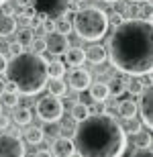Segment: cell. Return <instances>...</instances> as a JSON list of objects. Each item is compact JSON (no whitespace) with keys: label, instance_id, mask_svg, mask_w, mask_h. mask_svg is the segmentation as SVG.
Returning <instances> with one entry per match:
<instances>
[{"label":"cell","instance_id":"6da1fadb","mask_svg":"<svg viewBox=\"0 0 153 157\" xmlns=\"http://www.w3.org/2000/svg\"><path fill=\"white\" fill-rule=\"evenodd\" d=\"M153 27L145 18H124L108 37L106 57L127 76H149L153 65Z\"/></svg>","mask_w":153,"mask_h":157},{"label":"cell","instance_id":"7a4b0ae2","mask_svg":"<svg viewBox=\"0 0 153 157\" xmlns=\"http://www.w3.org/2000/svg\"><path fill=\"white\" fill-rule=\"evenodd\" d=\"M71 141L80 157H123L127 151L124 127L108 112L78 122Z\"/></svg>","mask_w":153,"mask_h":157},{"label":"cell","instance_id":"3957f363","mask_svg":"<svg viewBox=\"0 0 153 157\" xmlns=\"http://www.w3.org/2000/svg\"><path fill=\"white\" fill-rule=\"evenodd\" d=\"M6 78L17 86L18 94L23 96H35L45 90L49 76H47V59L33 51H21L6 65Z\"/></svg>","mask_w":153,"mask_h":157},{"label":"cell","instance_id":"277c9868","mask_svg":"<svg viewBox=\"0 0 153 157\" xmlns=\"http://www.w3.org/2000/svg\"><path fill=\"white\" fill-rule=\"evenodd\" d=\"M108 12H104L98 6H86V8H78L74 12V21H71V29L76 31V35L84 41H92L96 43L98 39L108 33Z\"/></svg>","mask_w":153,"mask_h":157},{"label":"cell","instance_id":"5b68a950","mask_svg":"<svg viewBox=\"0 0 153 157\" xmlns=\"http://www.w3.org/2000/svg\"><path fill=\"white\" fill-rule=\"evenodd\" d=\"M35 112L37 117L41 118L43 122H59L63 117V102L57 96H51V94H45L37 100L35 104Z\"/></svg>","mask_w":153,"mask_h":157},{"label":"cell","instance_id":"8992f818","mask_svg":"<svg viewBox=\"0 0 153 157\" xmlns=\"http://www.w3.org/2000/svg\"><path fill=\"white\" fill-rule=\"evenodd\" d=\"M27 147L18 135L2 133L0 135V157H25Z\"/></svg>","mask_w":153,"mask_h":157},{"label":"cell","instance_id":"52a82bcc","mask_svg":"<svg viewBox=\"0 0 153 157\" xmlns=\"http://www.w3.org/2000/svg\"><path fill=\"white\" fill-rule=\"evenodd\" d=\"M137 114L141 117V122H143L145 128L153 127V92H151V88H145V90L139 94Z\"/></svg>","mask_w":153,"mask_h":157},{"label":"cell","instance_id":"ba28073f","mask_svg":"<svg viewBox=\"0 0 153 157\" xmlns=\"http://www.w3.org/2000/svg\"><path fill=\"white\" fill-rule=\"evenodd\" d=\"M45 45H47V51L51 53V55L59 57V55H63V53L70 49V39H67V35H61L57 31H53V33H47Z\"/></svg>","mask_w":153,"mask_h":157},{"label":"cell","instance_id":"9c48e42d","mask_svg":"<svg viewBox=\"0 0 153 157\" xmlns=\"http://www.w3.org/2000/svg\"><path fill=\"white\" fill-rule=\"evenodd\" d=\"M67 82H70V88L76 90V92H84L88 90L90 84H92V74L84 67H74L67 76Z\"/></svg>","mask_w":153,"mask_h":157},{"label":"cell","instance_id":"30bf717a","mask_svg":"<svg viewBox=\"0 0 153 157\" xmlns=\"http://www.w3.org/2000/svg\"><path fill=\"white\" fill-rule=\"evenodd\" d=\"M74 153H76V147H74V141L70 137L61 135V137H57L53 141V145H51L53 157H74Z\"/></svg>","mask_w":153,"mask_h":157},{"label":"cell","instance_id":"8fae6325","mask_svg":"<svg viewBox=\"0 0 153 157\" xmlns=\"http://www.w3.org/2000/svg\"><path fill=\"white\" fill-rule=\"evenodd\" d=\"M84 57H86V61H90V63H94V65L104 63L106 61V47L98 45V43H92L90 47H86Z\"/></svg>","mask_w":153,"mask_h":157},{"label":"cell","instance_id":"7c38bea8","mask_svg":"<svg viewBox=\"0 0 153 157\" xmlns=\"http://www.w3.org/2000/svg\"><path fill=\"white\" fill-rule=\"evenodd\" d=\"M17 18L12 12H0V37H10L12 33H17Z\"/></svg>","mask_w":153,"mask_h":157},{"label":"cell","instance_id":"4fadbf2b","mask_svg":"<svg viewBox=\"0 0 153 157\" xmlns=\"http://www.w3.org/2000/svg\"><path fill=\"white\" fill-rule=\"evenodd\" d=\"M90 98L94 100V102H100L104 104L106 100L110 98V92H108V86H106V82H94V84H90Z\"/></svg>","mask_w":153,"mask_h":157},{"label":"cell","instance_id":"5bb4252c","mask_svg":"<svg viewBox=\"0 0 153 157\" xmlns=\"http://www.w3.org/2000/svg\"><path fill=\"white\" fill-rule=\"evenodd\" d=\"M63 63L70 65V67H80V65L86 61V57H84V49H80V47H70L67 51L63 53Z\"/></svg>","mask_w":153,"mask_h":157},{"label":"cell","instance_id":"9a60e30c","mask_svg":"<svg viewBox=\"0 0 153 157\" xmlns=\"http://www.w3.org/2000/svg\"><path fill=\"white\" fill-rule=\"evenodd\" d=\"M12 121L17 122L18 127H29L31 121H33V110H31L29 106L14 108V112H12Z\"/></svg>","mask_w":153,"mask_h":157},{"label":"cell","instance_id":"2e32d148","mask_svg":"<svg viewBox=\"0 0 153 157\" xmlns=\"http://www.w3.org/2000/svg\"><path fill=\"white\" fill-rule=\"evenodd\" d=\"M118 114H120V118H124V121H133V118L137 117V102L135 100H123L120 104H118Z\"/></svg>","mask_w":153,"mask_h":157},{"label":"cell","instance_id":"e0dca14e","mask_svg":"<svg viewBox=\"0 0 153 157\" xmlns=\"http://www.w3.org/2000/svg\"><path fill=\"white\" fill-rule=\"evenodd\" d=\"M124 84H127V78H123V76H112L110 82H106L110 96H117V98H120V96L127 92V90H124Z\"/></svg>","mask_w":153,"mask_h":157},{"label":"cell","instance_id":"ac0fdd59","mask_svg":"<svg viewBox=\"0 0 153 157\" xmlns=\"http://www.w3.org/2000/svg\"><path fill=\"white\" fill-rule=\"evenodd\" d=\"M92 112H90V106L86 102H74L70 108V117L74 118L76 122H82L84 118H88Z\"/></svg>","mask_w":153,"mask_h":157},{"label":"cell","instance_id":"d6986e66","mask_svg":"<svg viewBox=\"0 0 153 157\" xmlns=\"http://www.w3.org/2000/svg\"><path fill=\"white\" fill-rule=\"evenodd\" d=\"M43 139H45V128L41 127H27V131H25V141L29 143V145H39V143H43Z\"/></svg>","mask_w":153,"mask_h":157},{"label":"cell","instance_id":"ffe728a7","mask_svg":"<svg viewBox=\"0 0 153 157\" xmlns=\"http://www.w3.org/2000/svg\"><path fill=\"white\" fill-rule=\"evenodd\" d=\"M45 88H47V92L51 94V96H65V92H67V82L63 80H51L49 78L47 84H45Z\"/></svg>","mask_w":153,"mask_h":157},{"label":"cell","instance_id":"44dd1931","mask_svg":"<svg viewBox=\"0 0 153 157\" xmlns=\"http://www.w3.org/2000/svg\"><path fill=\"white\" fill-rule=\"evenodd\" d=\"M47 76L51 80H63L65 76V63L63 61H47Z\"/></svg>","mask_w":153,"mask_h":157},{"label":"cell","instance_id":"7402d4cb","mask_svg":"<svg viewBox=\"0 0 153 157\" xmlns=\"http://www.w3.org/2000/svg\"><path fill=\"white\" fill-rule=\"evenodd\" d=\"M145 82L143 80H139V78H135V76H131V78H127V84H124V90L131 94V96H139V94L145 90Z\"/></svg>","mask_w":153,"mask_h":157},{"label":"cell","instance_id":"603a6c76","mask_svg":"<svg viewBox=\"0 0 153 157\" xmlns=\"http://www.w3.org/2000/svg\"><path fill=\"white\" fill-rule=\"evenodd\" d=\"M133 143L137 149H151V133L149 131H135Z\"/></svg>","mask_w":153,"mask_h":157},{"label":"cell","instance_id":"cb8c5ba5","mask_svg":"<svg viewBox=\"0 0 153 157\" xmlns=\"http://www.w3.org/2000/svg\"><path fill=\"white\" fill-rule=\"evenodd\" d=\"M0 104L6 106V108H17L18 102H21V94H10V92H4L2 96H0Z\"/></svg>","mask_w":153,"mask_h":157},{"label":"cell","instance_id":"d4e9b609","mask_svg":"<svg viewBox=\"0 0 153 157\" xmlns=\"http://www.w3.org/2000/svg\"><path fill=\"white\" fill-rule=\"evenodd\" d=\"M29 49L37 55H43L47 51V45H45V37H33V41L29 43Z\"/></svg>","mask_w":153,"mask_h":157},{"label":"cell","instance_id":"484cf974","mask_svg":"<svg viewBox=\"0 0 153 157\" xmlns=\"http://www.w3.org/2000/svg\"><path fill=\"white\" fill-rule=\"evenodd\" d=\"M55 31H57V33H61V35H67V33H71V21L67 17H61V18H57V21H55Z\"/></svg>","mask_w":153,"mask_h":157},{"label":"cell","instance_id":"4316f807","mask_svg":"<svg viewBox=\"0 0 153 157\" xmlns=\"http://www.w3.org/2000/svg\"><path fill=\"white\" fill-rule=\"evenodd\" d=\"M33 31L29 29V27H25V29H21V33H18V43H21V45L23 47H29V43L31 41H33Z\"/></svg>","mask_w":153,"mask_h":157},{"label":"cell","instance_id":"83f0119b","mask_svg":"<svg viewBox=\"0 0 153 157\" xmlns=\"http://www.w3.org/2000/svg\"><path fill=\"white\" fill-rule=\"evenodd\" d=\"M41 29L45 31V33H53V31H55V21H53V17H45L43 18Z\"/></svg>","mask_w":153,"mask_h":157},{"label":"cell","instance_id":"f1b7e54d","mask_svg":"<svg viewBox=\"0 0 153 157\" xmlns=\"http://www.w3.org/2000/svg\"><path fill=\"white\" fill-rule=\"evenodd\" d=\"M139 18L151 21V6H149V2H143V8L139 10Z\"/></svg>","mask_w":153,"mask_h":157},{"label":"cell","instance_id":"f546056e","mask_svg":"<svg viewBox=\"0 0 153 157\" xmlns=\"http://www.w3.org/2000/svg\"><path fill=\"white\" fill-rule=\"evenodd\" d=\"M123 21H124V14H123V12H112V14H108V23H112L114 27H117V25H120Z\"/></svg>","mask_w":153,"mask_h":157},{"label":"cell","instance_id":"4dcf8cb0","mask_svg":"<svg viewBox=\"0 0 153 157\" xmlns=\"http://www.w3.org/2000/svg\"><path fill=\"white\" fill-rule=\"evenodd\" d=\"M8 51H10V55L14 57V55H18V53L23 51V45H21L18 41H14V43H10V45H8Z\"/></svg>","mask_w":153,"mask_h":157},{"label":"cell","instance_id":"1f68e13d","mask_svg":"<svg viewBox=\"0 0 153 157\" xmlns=\"http://www.w3.org/2000/svg\"><path fill=\"white\" fill-rule=\"evenodd\" d=\"M131 157H153V155H151V149H135L131 153Z\"/></svg>","mask_w":153,"mask_h":157},{"label":"cell","instance_id":"d6a6232c","mask_svg":"<svg viewBox=\"0 0 153 157\" xmlns=\"http://www.w3.org/2000/svg\"><path fill=\"white\" fill-rule=\"evenodd\" d=\"M8 124H10V118L0 112V131H6V128H8Z\"/></svg>","mask_w":153,"mask_h":157},{"label":"cell","instance_id":"836d02e7","mask_svg":"<svg viewBox=\"0 0 153 157\" xmlns=\"http://www.w3.org/2000/svg\"><path fill=\"white\" fill-rule=\"evenodd\" d=\"M4 92H10V94H18V90H17V86H14L12 82H8V80H6V82H4Z\"/></svg>","mask_w":153,"mask_h":157},{"label":"cell","instance_id":"e575fe53","mask_svg":"<svg viewBox=\"0 0 153 157\" xmlns=\"http://www.w3.org/2000/svg\"><path fill=\"white\" fill-rule=\"evenodd\" d=\"M6 65H8V57H6L4 53H0V74L6 71Z\"/></svg>","mask_w":153,"mask_h":157},{"label":"cell","instance_id":"d590c367","mask_svg":"<svg viewBox=\"0 0 153 157\" xmlns=\"http://www.w3.org/2000/svg\"><path fill=\"white\" fill-rule=\"evenodd\" d=\"M33 157H53V155H51V151H49V149H41V151H37Z\"/></svg>","mask_w":153,"mask_h":157},{"label":"cell","instance_id":"8d00e7d4","mask_svg":"<svg viewBox=\"0 0 153 157\" xmlns=\"http://www.w3.org/2000/svg\"><path fill=\"white\" fill-rule=\"evenodd\" d=\"M2 94H4V80L0 78V96H2Z\"/></svg>","mask_w":153,"mask_h":157},{"label":"cell","instance_id":"74e56055","mask_svg":"<svg viewBox=\"0 0 153 157\" xmlns=\"http://www.w3.org/2000/svg\"><path fill=\"white\" fill-rule=\"evenodd\" d=\"M129 2H133V4H143V2H151V0H129Z\"/></svg>","mask_w":153,"mask_h":157},{"label":"cell","instance_id":"f35d334b","mask_svg":"<svg viewBox=\"0 0 153 157\" xmlns=\"http://www.w3.org/2000/svg\"><path fill=\"white\" fill-rule=\"evenodd\" d=\"M102 2H106V4H114V2H118V0H102Z\"/></svg>","mask_w":153,"mask_h":157},{"label":"cell","instance_id":"ab89813d","mask_svg":"<svg viewBox=\"0 0 153 157\" xmlns=\"http://www.w3.org/2000/svg\"><path fill=\"white\" fill-rule=\"evenodd\" d=\"M6 2H8V0H0V6H4Z\"/></svg>","mask_w":153,"mask_h":157},{"label":"cell","instance_id":"60d3db41","mask_svg":"<svg viewBox=\"0 0 153 157\" xmlns=\"http://www.w3.org/2000/svg\"><path fill=\"white\" fill-rule=\"evenodd\" d=\"M0 112H2V104H0Z\"/></svg>","mask_w":153,"mask_h":157},{"label":"cell","instance_id":"b9f144b4","mask_svg":"<svg viewBox=\"0 0 153 157\" xmlns=\"http://www.w3.org/2000/svg\"><path fill=\"white\" fill-rule=\"evenodd\" d=\"M76 2H84V0H76Z\"/></svg>","mask_w":153,"mask_h":157}]
</instances>
